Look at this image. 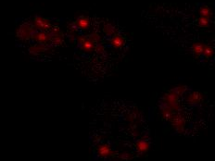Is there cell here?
<instances>
[{
    "instance_id": "1",
    "label": "cell",
    "mask_w": 215,
    "mask_h": 161,
    "mask_svg": "<svg viewBox=\"0 0 215 161\" xmlns=\"http://www.w3.org/2000/svg\"><path fill=\"white\" fill-rule=\"evenodd\" d=\"M204 47H205V44L201 42H198V43L193 44L192 50H193V53L195 54V56L199 57L200 55H202L203 51H204Z\"/></svg>"
},
{
    "instance_id": "2",
    "label": "cell",
    "mask_w": 215,
    "mask_h": 161,
    "mask_svg": "<svg viewBox=\"0 0 215 161\" xmlns=\"http://www.w3.org/2000/svg\"><path fill=\"white\" fill-rule=\"evenodd\" d=\"M76 26L78 27V28H81V29H87L88 27H89V25H90V21H89V20L87 19V18H85V17H81V18H79L78 20H77V21H76Z\"/></svg>"
},
{
    "instance_id": "3",
    "label": "cell",
    "mask_w": 215,
    "mask_h": 161,
    "mask_svg": "<svg viewBox=\"0 0 215 161\" xmlns=\"http://www.w3.org/2000/svg\"><path fill=\"white\" fill-rule=\"evenodd\" d=\"M35 22H36V27H38V28H40V29H42V30H45V27H49V23H48V21H45L44 19H42V18H36V20H35Z\"/></svg>"
},
{
    "instance_id": "4",
    "label": "cell",
    "mask_w": 215,
    "mask_h": 161,
    "mask_svg": "<svg viewBox=\"0 0 215 161\" xmlns=\"http://www.w3.org/2000/svg\"><path fill=\"white\" fill-rule=\"evenodd\" d=\"M199 14L202 17H206V18H211L212 17V11L210 9V7L208 6H202L199 9Z\"/></svg>"
},
{
    "instance_id": "5",
    "label": "cell",
    "mask_w": 215,
    "mask_h": 161,
    "mask_svg": "<svg viewBox=\"0 0 215 161\" xmlns=\"http://www.w3.org/2000/svg\"><path fill=\"white\" fill-rule=\"evenodd\" d=\"M198 26H200L202 28H207L210 25V19L200 16L198 20Z\"/></svg>"
},
{
    "instance_id": "6",
    "label": "cell",
    "mask_w": 215,
    "mask_h": 161,
    "mask_svg": "<svg viewBox=\"0 0 215 161\" xmlns=\"http://www.w3.org/2000/svg\"><path fill=\"white\" fill-rule=\"evenodd\" d=\"M111 44L115 47H120L121 45L123 44V40L122 39V37L120 35H115V36H113V38L111 40Z\"/></svg>"
},
{
    "instance_id": "7",
    "label": "cell",
    "mask_w": 215,
    "mask_h": 161,
    "mask_svg": "<svg viewBox=\"0 0 215 161\" xmlns=\"http://www.w3.org/2000/svg\"><path fill=\"white\" fill-rule=\"evenodd\" d=\"M214 54V50L212 46L210 45H205L204 47V51H203V55L205 56V58H209L211 57H213V55Z\"/></svg>"
},
{
    "instance_id": "8",
    "label": "cell",
    "mask_w": 215,
    "mask_h": 161,
    "mask_svg": "<svg viewBox=\"0 0 215 161\" xmlns=\"http://www.w3.org/2000/svg\"><path fill=\"white\" fill-rule=\"evenodd\" d=\"M83 45V48L84 49V50H90L91 48H92V46L94 45V42L92 40H85L84 42V44H82Z\"/></svg>"
},
{
    "instance_id": "9",
    "label": "cell",
    "mask_w": 215,
    "mask_h": 161,
    "mask_svg": "<svg viewBox=\"0 0 215 161\" xmlns=\"http://www.w3.org/2000/svg\"><path fill=\"white\" fill-rule=\"evenodd\" d=\"M104 31H105V33L107 34L108 35H112V34L115 33V28H114L113 26L108 24V25H106V26L104 27Z\"/></svg>"
},
{
    "instance_id": "10",
    "label": "cell",
    "mask_w": 215,
    "mask_h": 161,
    "mask_svg": "<svg viewBox=\"0 0 215 161\" xmlns=\"http://www.w3.org/2000/svg\"><path fill=\"white\" fill-rule=\"evenodd\" d=\"M35 36H36V40L38 41H45L46 40L48 37H47V35H46V34H45V33H37V34H35Z\"/></svg>"
}]
</instances>
